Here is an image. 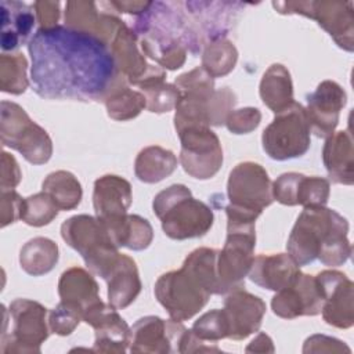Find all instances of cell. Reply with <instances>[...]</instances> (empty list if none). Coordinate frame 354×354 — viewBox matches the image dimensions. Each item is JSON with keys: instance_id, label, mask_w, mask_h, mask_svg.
<instances>
[{"instance_id": "cell-9", "label": "cell", "mask_w": 354, "mask_h": 354, "mask_svg": "<svg viewBox=\"0 0 354 354\" xmlns=\"http://www.w3.org/2000/svg\"><path fill=\"white\" fill-rule=\"evenodd\" d=\"M279 14H299L317 21L335 43L351 53L354 50V4L351 1H272Z\"/></svg>"}, {"instance_id": "cell-34", "label": "cell", "mask_w": 354, "mask_h": 354, "mask_svg": "<svg viewBox=\"0 0 354 354\" xmlns=\"http://www.w3.org/2000/svg\"><path fill=\"white\" fill-rule=\"evenodd\" d=\"M129 83L116 88L104 102L108 116L115 120H130L137 118L144 108H147V98L141 91H136L127 86Z\"/></svg>"}, {"instance_id": "cell-13", "label": "cell", "mask_w": 354, "mask_h": 354, "mask_svg": "<svg viewBox=\"0 0 354 354\" xmlns=\"http://www.w3.org/2000/svg\"><path fill=\"white\" fill-rule=\"evenodd\" d=\"M109 48L119 72L127 83L142 88L152 83L165 82V69L147 62L137 35L124 22L116 32Z\"/></svg>"}, {"instance_id": "cell-6", "label": "cell", "mask_w": 354, "mask_h": 354, "mask_svg": "<svg viewBox=\"0 0 354 354\" xmlns=\"http://www.w3.org/2000/svg\"><path fill=\"white\" fill-rule=\"evenodd\" d=\"M0 137L3 145L18 151L32 165H43L53 155V142L47 131L15 102L1 101Z\"/></svg>"}, {"instance_id": "cell-41", "label": "cell", "mask_w": 354, "mask_h": 354, "mask_svg": "<svg viewBox=\"0 0 354 354\" xmlns=\"http://www.w3.org/2000/svg\"><path fill=\"white\" fill-rule=\"evenodd\" d=\"M174 86L180 93H212L214 91V79L202 66H198L177 76Z\"/></svg>"}, {"instance_id": "cell-46", "label": "cell", "mask_w": 354, "mask_h": 354, "mask_svg": "<svg viewBox=\"0 0 354 354\" xmlns=\"http://www.w3.org/2000/svg\"><path fill=\"white\" fill-rule=\"evenodd\" d=\"M22 173L21 169L12 155L3 151L1 152V178L0 187L1 189H14L21 181Z\"/></svg>"}, {"instance_id": "cell-22", "label": "cell", "mask_w": 354, "mask_h": 354, "mask_svg": "<svg viewBox=\"0 0 354 354\" xmlns=\"http://www.w3.org/2000/svg\"><path fill=\"white\" fill-rule=\"evenodd\" d=\"M131 199L130 183L119 176L106 174L94 181L93 206L95 217L101 221L127 214Z\"/></svg>"}, {"instance_id": "cell-40", "label": "cell", "mask_w": 354, "mask_h": 354, "mask_svg": "<svg viewBox=\"0 0 354 354\" xmlns=\"http://www.w3.org/2000/svg\"><path fill=\"white\" fill-rule=\"evenodd\" d=\"M236 104L235 94L228 88L214 90L209 101V124L221 126L225 124L227 116Z\"/></svg>"}, {"instance_id": "cell-44", "label": "cell", "mask_w": 354, "mask_h": 354, "mask_svg": "<svg viewBox=\"0 0 354 354\" xmlns=\"http://www.w3.org/2000/svg\"><path fill=\"white\" fill-rule=\"evenodd\" d=\"M350 353V348L340 340L325 336V335H313L304 342L303 353Z\"/></svg>"}, {"instance_id": "cell-45", "label": "cell", "mask_w": 354, "mask_h": 354, "mask_svg": "<svg viewBox=\"0 0 354 354\" xmlns=\"http://www.w3.org/2000/svg\"><path fill=\"white\" fill-rule=\"evenodd\" d=\"M36 19L43 29H50L58 25L59 19V1H50V0H40L35 1L33 4Z\"/></svg>"}, {"instance_id": "cell-5", "label": "cell", "mask_w": 354, "mask_h": 354, "mask_svg": "<svg viewBox=\"0 0 354 354\" xmlns=\"http://www.w3.org/2000/svg\"><path fill=\"white\" fill-rule=\"evenodd\" d=\"M254 223L227 218L225 243L217 252L216 259L218 295L245 288V277H248L254 259Z\"/></svg>"}, {"instance_id": "cell-29", "label": "cell", "mask_w": 354, "mask_h": 354, "mask_svg": "<svg viewBox=\"0 0 354 354\" xmlns=\"http://www.w3.org/2000/svg\"><path fill=\"white\" fill-rule=\"evenodd\" d=\"M259 94L264 105L274 113H278L292 105L295 100L289 71L281 64H272L261 77Z\"/></svg>"}, {"instance_id": "cell-3", "label": "cell", "mask_w": 354, "mask_h": 354, "mask_svg": "<svg viewBox=\"0 0 354 354\" xmlns=\"http://www.w3.org/2000/svg\"><path fill=\"white\" fill-rule=\"evenodd\" d=\"M152 209L163 232L176 241L203 236L214 221L212 209L195 199L184 184H173L160 191L153 198Z\"/></svg>"}, {"instance_id": "cell-23", "label": "cell", "mask_w": 354, "mask_h": 354, "mask_svg": "<svg viewBox=\"0 0 354 354\" xmlns=\"http://www.w3.org/2000/svg\"><path fill=\"white\" fill-rule=\"evenodd\" d=\"M299 272L300 267L289 253H277L256 256L248 277L257 286L278 292L288 286Z\"/></svg>"}, {"instance_id": "cell-16", "label": "cell", "mask_w": 354, "mask_h": 354, "mask_svg": "<svg viewBox=\"0 0 354 354\" xmlns=\"http://www.w3.org/2000/svg\"><path fill=\"white\" fill-rule=\"evenodd\" d=\"M322 303L315 277L300 271L288 286L277 292L271 300V308L277 317L293 319L303 315L314 317L321 314Z\"/></svg>"}, {"instance_id": "cell-39", "label": "cell", "mask_w": 354, "mask_h": 354, "mask_svg": "<svg viewBox=\"0 0 354 354\" xmlns=\"http://www.w3.org/2000/svg\"><path fill=\"white\" fill-rule=\"evenodd\" d=\"M80 321H83V311L76 306L62 300L48 311L50 332L59 336L71 335Z\"/></svg>"}, {"instance_id": "cell-37", "label": "cell", "mask_w": 354, "mask_h": 354, "mask_svg": "<svg viewBox=\"0 0 354 354\" xmlns=\"http://www.w3.org/2000/svg\"><path fill=\"white\" fill-rule=\"evenodd\" d=\"M142 94L147 98V109L155 113H165L176 108L181 93L180 90L170 83L158 82L141 88Z\"/></svg>"}, {"instance_id": "cell-24", "label": "cell", "mask_w": 354, "mask_h": 354, "mask_svg": "<svg viewBox=\"0 0 354 354\" xmlns=\"http://www.w3.org/2000/svg\"><path fill=\"white\" fill-rule=\"evenodd\" d=\"M322 162L332 183L353 185L354 147L350 129L336 131L326 138L322 149Z\"/></svg>"}, {"instance_id": "cell-8", "label": "cell", "mask_w": 354, "mask_h": 354, "mask_svg": "<svg viewBox=\"0 0 354 354\" xmlns=\"http://www.w3.org/2000/svg\"><path fill=\"white\" fill-rule=\"evenodd\" d=\"M212 293L188 268L169 271L155 283V297L174 321H187L198 314L209 301Z\"/></svg>"}, {"instance_id": "cell-2", "label": "cell", "mask_w": 354, "mask_h": 354, "mask_svg": "<svg viewBox=\"0 0 354 354\" xmlns=\"http://www.w3.org/2000/svg\"><path fill=\"white\" fill-rule=\"evenodd\" d=\"M348 223L326 206L304 207L288 238L286 250L301 266L319 260L324 266H343L353 248L347 238Z\"/></svg>"}, {"instance_id": "cell-27", "label": "cell", "mask_w": 354, "mask_h": 354, "mask_svg": "<svg viewBox=\"0 0 354 354\" xmlns=\"http://www.w3.org/2000/svg\"><path fill=\"white\" fill-rule=\"evenodd\" d=\"M101 221V220H100ZM118 248L144 250L153 239V230L149 221L138 214H124L118 218L101 221Z\"/></svg>"}, {"instance_id": "cell-33", "label": "cell", "mask_w": 354, "mask_h": 354, "mask_svg": "<svg viewBox=\"0 0 354 354\" xmlns=\"http://www.w3.org/2000/svg\"><path fill=\"white\" fill-rule=\"evenodd\" d=\"M238 61V51L228 39L209 41L202 51V68L214 79L228 75Z\"/></svg>"}, {"instance_id": "cell-18", "label": "cell", "mask_w": 354, "mask_h": 354, "mask_svg": "<svg viewBox=\"0 0 354 354\" xmlns=\"http://www.w3.org/2000/svg\"><path fill=\"white\" fill-rule=\"evenodd\" d=\"M347 102L346 91L333 80H324L315 91L307 94L306 115L311 133L319 138H328L335 133L339 115Z\"/></svg>"}, {"instance_id": "cell-28", "label": "cell", "mask_w": 354, "mask_h": 354, "mask_svg": "<svg viewBox=\"0 0 354 354\" xmlns=\"http://www.w3.org/2000/svg\"><path fill=\"white\" fill-rule=\"evenodd\" d=\"M58 295L62 301L71 303L83 313L100 300V288L94 277L80 267H71L58 281Z\"/></svg>"}, {"instance_id": "cell-47", "label": "cell", "mask_w": 354, "mask_h": 354, "mask_svg": "<svg viewBox=\"0 0 354 354\" xmlns=\"http://www.w3.org/2000/svg\"><path fill=\"white\" fill-rule=\"evenodd\" d=\"M198 351H220V348L216 344H206L205 340H201L194 335L191 329H185L180 344H178V353H198Z\"/></svg>"}, {"instance_id": "cell-30", "label": "cell", "mask_w": 354, "mask_h": 354, "mask_svg": "<svg viewBox=\"0 0 354 354\" xmlns=\"http://www.w3.org/2000/svg\"><path fill=\"white\" fill-rule=\"evenodd\" d=\"M177 167L176 155L159 145L141 149L134 162L136 177L147 184H155L169 177Z\"/></svg>"}, {"instance_id": "cell-35", "label": "cell", "mask_w": 354, "mask_h": 354, "mask_svg": "<svg viewBox=\"0 0 354 354\" xmlns=\"http://www.w3.org/2000/svg\"><path fill=\"white\" fill-rule=\"evenodd\" d=\"M28 61L24 54H6L0 55V88L4 93L19 95L25 93L29 86L26 75Z\"/></svg>"}, {"instance_id": "cell-19", "label": "cell", "mask_w": 354, "mask_h": 354, "mask_svg": "<svg viewBox=\"0 0 354 354\" xmlns=\"http://www.w3.org/2000/svg\"><path fill=\"white\" fill-rule=\"evenodd\" d=\"M330 194L329 180L301 173H283L272 183V196L286 206L300 205L303 207L325 206Z\"/></svg>"}, {"instance_id": "cell-15", "label": "cell", "mask_w": 354, "mask_h": 354, "mask_svg": "<svg viewBox=\"0 0 354 354\" xmlns=\"http://www.w3.org/2000/svg\"><path fill=\"white\" fill-rule=\"evenodd\" d=\"M83 321L95 332L93 351L123 354L130 346L131 329L116 308L101 299L84 310Z\"/></svg>"}, {"instance_id": "cell-12", "label": "cell", "mask_w": 354, "mask_h": 354, "mask_svg": "<svg viewBox=\"0 0 354 354\" xmlns=\"http://www.w3.org/2000/svg\"><path fill=\"white\" fill-rule=\"evenodd\" d=\"M227 195L232 207L261 214L274 202L272 183L266 169L254 162L238 163L228 176Z\"/></svg>"}, {"instance_id": "cell-31", "label": "cell", "mask_w": 354, "mask_h": 354, "mask_svg": "<svg viewBox=\"0 0 354 354\" xmlns=\"http://www.w3.org/2000/svg\"><path fill=\"white\" fill-rule=\"evenodd\" d=\"M58 263V245L44 236L28 241L19 252L21 268L32 275L40 277L50 272Z\"/></svg>"}, {"instance_id": "cell-4", "label": "cell", "mask_w": 354, "mask_h": 354, "mask_svg": "<svg viewBox=\"0 0 354 354\" xmlns=\"http://www.w3.org/2000/svg\"><path fill=\"white\" fill-rule=\"evenodd\" d=\"M62 239L84 260L87 268L106 279L120 253L105 225L93 216L77 214L61 225Z\"/></svg>"}, {"instance_id": "cell-21", "label": "cell", "mask_w": 354, "mask_h": 354, "mask_svg": "<svg viewBox=\"0 0 354 354\" xmlns=\"http://www.w3.org/2000/svg\"><path fill=\"white\" fill-rule=\"evenodd\" d=\"M97 7L98 4L94 1H66L64 15L65 26L91 33L109 46L124 21L113 14L98 11Z\"/></svg>"}, {"instance_id": "cell-43", "label": "cell", "mask_w": 354, "mask_h": 354, "mask_svg": "<svg viewBox=\"0 0 354 354\" xmlns=\"http://www.w3.org/2000/svg\"><path fill=\"white\" fill-rule=\"evenodd\" d=\"M1 206H0V225L4 228L8 224L19 220L22 199L14 189H1Z\"/></svg>"}, {"instance_id": "cell-48", "label": "cell", "mask_w": 354, "mask_h": 354, "mask_svg": "<svg viewBox=\"0 0 354 354\" xmlns=\"http://www.w3.org/2000/svg\"><path fill=\"white\" fill-rule=\"evenodd\" d=\"M108 4L118 12L141 15L151 6V1H108Z\"/></svg>"}, {"instance_id": "cell-10", "label": "cell", "mask_w": 354, "mask_h": 354, "mask_svg": "<svg viewBox=\"0 0 354 354\" xmlns=\"http://www.w3.org/2000/svg\"><path fill=\"white\" fill-rule=\"evenodd\" d=\"M12 329L1 333L0 351L40 353L41 343L48 337L50 328L46 322L47 308L29 299H15L8 307Z\"/></svg>"}, {"instance_id": "cell-42", "label": "cell", "mask_w": 354, "mask_h": 354, "mask_svg": "<svg viewBox=\"0 0 354 354\" xmlns=\"http://www.w3.org/2000/svg\"><path fill=\"white\" fill-rule=\"evenodd\" d=\"M261 120V112L257 108L246 106L232 109L227 116L225 126L232 134H248L253 131Z\"/></svg>"}, {"instance_id": "cell-17", "label": "cell", "mask_w": 354, "mask_h": 354, "mask_svg": "<svg viewBox=\"0 0 354 354\" xmlns=\"http://www.w3.org/2000/svg\"><path fill=\"white\" fill-rule=\"evenodd\" d=\"M187 328L174 319L165 321L156 315L140 318L131 326V353H176Z\"/></svg>"}, {"instance_id": "cell-49", "label": "cell", "mask_w": 354, "mask_h": 354, "mask_svg": "<svg viewBox=\"0 0 354 354\" xmlns=\"http://www.w3.org/2000/svg\"><path fill=\"white\" fill-rule=\"evenodd\" d=\"M246 351H256V353H274V344L272 340L268 335L266 333H259L250 344L246 347Z\"/></svg>"}, {"instance_id": "cell-25", "label": "cell", "mask_w": 354, "mask_h": 354, "mask_svg": "<svg viewBox=\"0 0 354 354\" xmlns=\"http://www.w3.org/2000/svg\"><path fill=\"white\" fill-rule=\"evenodd\" d=\"M1 50L14 51L26 43L36 21L33 6L17 0H1ZM29 43V41H28Z\"/></svg>"}, {"instance_id": "cell-20", "label": "cell", "mask_w": 354, "mask_h": 354, "mask_svg": "<svg viewBox=\"0 0 354 354\" xmlns=\"http://www.w3.org/2000/svg\"><path fill=\"white\" fill-rule=\"evenodd\" d=\"M266 310V303L243 288L227 293L223 313L228 325V339L243 340L257 332Z\"/></svg>"}, {"instance_id": "cell-11", "label": "cell", "mask_w": 354, "mask_h": 354, "mask_svg": "<svg viewBox=\"0 0 354 354\" xmlns=\"http://www.w3.org/2000/svg\"><path fill=\"white\" fill-rule=\"evenodd\" d=\"M181 141L180 163L187 174L198 180L212 178L223 165V149L210 127H188L177 133Z\"/></svg>"}, {"instance_id": "cell-1", "label": "cell", "mask_w": 354, "mask_h": 354, "mask_svg": "<svg viewBox=\"0 0 354 354\" xmlns=\"http://www.w3.org/2000/svg\"><path fill=\"white\" fill-rule=\"evenodd\" d=\"M28 51L33 90L46 100L105 101L127 83L109 46L91 33L65 25L39 28Z\"/></svg>"}, {"instance_id": "cell-26", "label": "cell", "mask_w": 354, "mask_h": 354, "mask_svg": "<svg viewBox=\"0 0 354 354\" xmlns=\"http://www.w3.org/2000/svg\"><path fill=\"white\" fill-rule=\"evenodd\" d=\"M105 281L108 283V303L116 310L129 307L141 292V279L136 261L126 254L119 256Z\"/></svg>"}, {"instance_id": "cell-36", "label": "cell", "mask_w": 354, "mask_h": 354, "mask_svg": "<svg viewBox=\"0 0 354 354\" xmlns=\"http://www.w3.org/2000/svg\"><path fill=\"white\" fill-rule=\"evenodd\" d=\"M58 210L59 209L51 196L41 191L22 199L19 220L32 227H43L57 217Z\"/></svg>"}, {"instance_id": "cell-14", "label": "cell", "mask_w": 354, "mask_h": 354, "mask_svg": "<svg viewBox=\"0 0 354 354\" xmlns=\"http://www.w3.org/2000/svg\"><path fill=\"white\" fill-rule=\"evenodd\" d=\"M322 296V318L328 325L348 329L354 324V283L346 274L325 270L315 275Z\"/></svg>"}, {"instance_id": "cell-38", "label": "cell", "mask_w": 354, "mask_h": 354, "mask_svg": "<svg viewBox=\"0 0 354 354\" xmlns=\"http://www.w3.org/2000/svg\"><path fill=\"white\" fill-rule=\"evenodd\" d=\"M191 330L201 340L212 342V343L228 337L227 319L224 317L223 310H218V308L207 311L202 317H199L194 322Z\"/></svg>"}, {"instance_id": "cell-32", "label": "cell", "mask_w": 354, "mask_h": 354, "mask_svg": "<svg viewBox=\"0 0 354 354\" xmlns=\"http://www.w3.org/2000/svg\"><path fill=\"white\" fill-rule=\"evenodd\" d=\"M41 188L51 196L59 210H72L77 207L83 195L79 180L75 174L66 170L50 173L44 178Z\"/></svg>"}, {"instance_id": "cell-7", "label": "cell", "mask_w": 354, "mask_h": 354, "mask_svg": "<svg viewBox=\"0 0 354 354\" xmlns=\"http://www.w3.org/2000/svg\"><path fill=\"white\" fill-rule=\"evenodd\" d=\"M311 129L301 104L293 102L275 113L264 129L261 144L264 152L274 160H288L303 156L311 144Z\"/></svg>"}]
</instances>
